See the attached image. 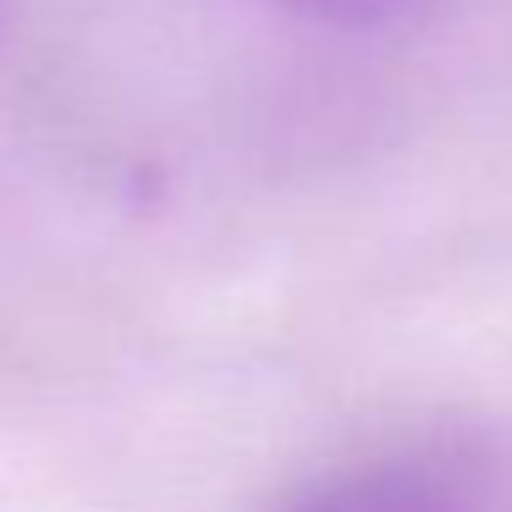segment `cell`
I'll return each instance as SVG.
<instances>
[{
  "label": "cell",
  "instance_id": "cell-1",
  "mask_svg": "<svg viewBox=\"0 0 512 512\" xmlns=\"http://www.w3.org/2000/svg\"><path fill=\"white\" fill-rule=\"evenodd\" d=\"M287 512H479L457 468L435 457H386L358 463L331 479H314Z\"/></svg>",
  "mask_w": 512,
  "mask_h": 512
},
{
  "label": "cell",
  "instance_id": "cell-2",
  "mask_svg": "<svg viewBox=\"0 0 512 512\" xmlns=\"http://www.w3.org/2000/svg\"><path fill=\"white\" fill-rule=\"evenodd\" d=\"M292 12L314 17V23H336V28H375V23H391L402 17L408 6L419 0H281Z\"/></svg>",
  "mask_w": 512,
  "mask_h": 512
}]
</instances>
